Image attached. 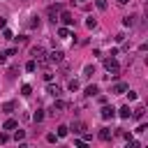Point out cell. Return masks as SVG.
<instances>
[{
	"instance_id": "30",
	"label": "cell",
	"mask_w": 148,
	"mask_h": 148,
	"mask_svg": "<svg viewBox=\"0 0 148 148\" xmlns=\"http://www.w3.org/2000/svg\"><path fill=\"white\" fill-rule=\"evenodd\" d=\"M16 53H18V49H16V46H12V49H7V51H5V56H16Z\"/></svg>"
},
{
	"instance_id": "24",
	"label": "cell",
	"mask_w": 148,
	"mask_h": 148,
	"mask_svg": "<svg viewBox=\"0 0 148 148\" xmlns=\"http://www.w3.org/2000/svg\"><path fill=\"white\" fill-rule=\"evenodd\" d=\"M95 5H97V9H99V12H104V9L109 7V2H106V0H95Z\"/></svg>"
},
{
	"instance_id": "29",
	"label": "cell",
	"mask_w": 148,
	"mask_h": 148,
	"mask_svg": "<svg viewBox=\"0 0 148 148\" xmlns=\"http://www.w3.org/2000/svg\"><path fill=\"white\" fill-rule=\"evenodd\" d=\"M14 139H16V141H23V139H25V132H23V130H16V132H14Z\"/></svg>"
},
{
	"instance_id": "28",
	"label": "cell",
	"mask_w": 148,
	"mask_h": 148,
	"mask_svg": "<svg viewBox=\"0 0 148 148\" xmlns=\"http://www.w3.org/2000/svg\"><path fill=\"white\" fill-rule=\"evenodd\" d=\"M67 88H69L72 92H74V90H79V81H76V79H72V81L67 83Z\"/></svg>"
},
{
	"instance_id": "5",
	"label": "cell",
	"mask_w": 148,
	"mask_h": 148,
	"mask_svg": "<svg viewBox=\"0 0 148 148\" xmlns=\"http://www.w3.org/2000/svg\"><path fill=\"white\" fill-rule=\"evenodd\" d=\"M104 67H106V72H118V60H116V56L106 58V60H104Z\"/></svg>"
},
{
	"instance_id": "22",
	"label": "cell",
	"mask_w": 148,
	"mask_h": 148,
	"mask_svg": "<svg viewBox=\"0 0 148 148\" xmlns=\"http://www.w3.org/2000/svg\"><path fill=\"white\" fill-rule=\"evenodd\" d=\"M95 25H97V21H95L92 16H88V18H86V28H88V30H92Z\"/></svg>"
},
{
	"instance_id": "4",
	"label": "cell",
	"mask_w": 148,
	"mask_h": 148,
	"mask_svg": "<svg viewBox=\"0 0 148 148\" xmlns=\"http://www.w3.org/2000/svg\"><path fill=\"white\" fill-rule=\"evenodd\" d=\"M58 18L65 23V25H74V16L69 14V12H65V9H60V14H58Z\"/></svg>"
},
{
	"instance_id": "33",
	"label": "cell",
	"mask_w": 148,
	"mask_h": 148,
	"mask_svg": "<svg viewBox=\"0 0 148 148\" xmlns=\"http://www.w3.org/2000/svg\"><path fill=\"white\" fill-rule=\"evenodd\" d=\"M56 139H58V136H56V134H46V141H49V143H53V141H56Z\"/></svg>"
},
{
	"instance_id": "23",
	"label": "cell",
	"mask_w": 148,
	"mask_h": 148,
	"mask_svg": "<svg viewBox=\"0 0 148 148\" xmlns=\"http://www.w3.org/2000/svg\"><path fill=\"white\" fill-rule=\"evenodd\" d=\"M25 69H28V72H35V69H37V60H28V62H25Z\"/></svg>"
},
{
	"instance_id": "25",
	"label": "cell",
	"mask_w": 148,
	"mask_h": 148,
	"mask_svg": "<svg viewBox=\"0 0 148 148\" xmlns=\"http://www.w3.org/2000/svg\"><path fill=\"white\" fill-rule=\"evenodd\" d=\"M28 28H39V18H37V16H32V18L28 21Z\"/></svg>"
},
{
	"instance_id": "8",
	"label": "cell",
	"mask_w": 148,
	"mask_h": 148,
	"mask_svg": "<svg viewBox=\"0 0 148 148\" xmlns=\"http://www.w3.org/2000/svg\"><path fill=\"white\" fill-rule=\"evenodd\" d=\"M62 56H65L62 51H51V53H49V60H51V62H60Z\"/></svg>"
},
{
	"instance_id": "14",
	"label": "cell",
	"mask_w": 148,
	"mask_h": 148,
	"mask_svg": "<svg viewBox=\"0 0 148 148\" xmlns=\"http://www.w3.org/2000/svg\"><path fill=\"white\" fill-rule=\"evenodd\" d=\"M46 92H49V95H53V97H60V95H62V90H60L58 86H49V88H46Z\"/></svg>"
},
{
	"instance_id": "6",
	"label": "cell",
	"mask_w": 148,
	"mask_h": 148,
	"mask_svg": "<svg viewBox=\"0 0 148 148\" xmlns=\"http://www.w3.org/2000/svg\"><path fill=\"white\" fill-rule=\"evenodd\" d=\"M104 120H109V118H113L116 116V109L113 106H109V104H102V113H99Z\"/></svg>"
},
{
	"instance_id": "15",
	"label": "cell",
	"mask_w": 148,
	"mask_h": 148,
	"mask_svg": "<svg viewBox=\"0 0 148 148\" xmlns=\"http://www.w3.org/2000/svg\"><path fill=\"white\" fill-rule=\"evenodd\" d=\"M97 92H99V88L92 83V86H88V88H86V92H83V95H86V97H92V95H97Z\"/></svg>"
},
{
	"instance_id": "1",
	"label": "cell",
	"mask_w": 148,
	"mask_h": 148,
	"mask_svg": "<svg viewBox=\"0 0 148 148\" xmlns=\"http://www.w3.org/2000/svg\"><path fill=\"white\" fill-rule=\"evenodd\" d=\"M60 9H62V5H60V2H56V5H49V9H46L49 18H51V21H56V18H58V14H60Z\"/></svg>"
},
{
	"instance_id": "37",
	"label": "cell",
	"mask_w": 148,
	"mask_h": 148,
	"mask_svg": "<svg viewBox=\"0 0 148 148\" xmlns=\"http://www.w3.org/2000/svg\"><path fill=\"white\" fill-rule=\"evenodd\" d=\"M118 2H120V5H127V2H130V0H118Z\"/></svg>"
},
{
	"instance_id": "20",
	"label": "cell",
	"mask_w": 148,
	"mask_h": 148,
	"mask_svg": "<svg viewBox=\"0 0 148 148\" xmlns=\"http://www.w3.org/2000/svg\"><path fill=\"white\" fill-rule=\"evenodd\" d=\"M14 109H16V104H14V102H5V104H2V111H5V113H12Z\"/></svg>"
},
{
	"instance_id": "36",
	"label": "cell",
	"mask_w": 148,
	"mask_h": 148,
	"mask_svg": "<svg viewBox=\"0 0 148 148\" xmlns=\"http://www.w3.org/2000/svg\"><path fill=\"white\" fill-rule=\"evenodd\" d=\"M79 5L81 7H88V0H79Z\"/></svg>"
},
{
	"instance_id": "32",
	"label": "cell",
	"mask_w": 148,
	"mask_h": 148,
	"mask_svg": "<svg viewBox=\"0 0 148 148\" xmlns=\"http://www.w3.org/2000/svg\"><path fill=\"white\" fill-rule=\"evenodd\" d=\"M7 141H9V134L2 132V134H0V143H7Z\"/></svg>"
},
{
	"instance_id": "12",
	"label": "cell",
	"mask_w": 148,
	"mask_h": 148,
	"mask_svg": "<svg viewBox=\"0 0 148 148\" xmlns=\"http://www.w3.org/2000/svg\"><path fill=\"white\" fill-rule=\"evenodd\" d=\"M16 127H18V123H16L14 118H7L5 125H2V130H16Z\"/></svg>"
},
{
	"instance_id": "3",
	"label": "cell",
	"mask_w": 148,
	"mask_h": 148,
	"mask_svg": "<svg viewBox=\"0 0 148 148\" xmlns=\"http://www.w3.org/2000/svg\"><path fill=\"white\" fill-rule=\"evenodd\" d=\"M65 109H67V104H65V102H62L60 97H56V102H53V106H51V113L56 116V113H62Z\"/></svg>"
},
{
	"instance_id": "9",
	"label": "cell",
	"mask_w": 148,
	"mask_h": 148,
	"mask_svg": "<svg viewBox=\"0 0 148 148\" xmlns=\"http://www.w3.org/2000/svg\"><path fill=\"white\" fill-rule=\"evenodd\" d=\"M72 132L74 134H83L86 132V123H72Z\"/></svg>"
},
{
	"instance_id": "19",
	"label": "cell",
	"mask_w": 148,
	"mask_h": 148,
	"mask_svg": "<svg viewBox=\"0 0 148 148\" xmlns=\"http://www.w3.org/2000/svg\"><path fill=\"white\" fill-rule=\"evenodd\" d=\"M21 95H23V97H30V95H32V88H30L28 83H23V86H21Z\"/></svg>"
},
{
	"instance_id": "13",
	"label": "cell",
	"mask_w": 148,
	"mask_h": 148,
	"mask_svg": "<svg viewBox=\"0 0 148 148\" xmlns=\"http://www.w3.org/2000/svg\"><path fill=\"white\" fill-rule=\"evenodd\" d=\"M67 134H69V127H67V125H60V127H58V132H56V136H58V139H65Z\"/></svg>"
},
{
	"instance_id": "31",
	"label": "cell",
	"mask_w": 148,
	"mask_h": 148,
	"mask_svg": "<svg viewBox=\"0 0 148 148\" xmlns=\"http://www.w3.org/2000/svg\"><path fill=\"white\" fill-rule=\"evenodd\" d=\"M127 90H130V88H127ZM127 97H130V102H134V99H136V92H134V90H130V92H127Z\"/></svg>"
},
{
	"instance_id": "26",
	"label": "cell",
	"mask_w": 148,
	"mask_h": 148,
	"mask_svg": "<svg viewBox=\"0 0 148 148\" xmlns=\"http://www.w3.org/2000/svg\"><path fill=\"white\" fill-rule=\"evenodd\" d=\"M2 37H5V39H14V32H12L9 28H2Z\"/></svg>"
},
{
	"instance_id": "27",
	"label": "cell",
	"mask_w": 148,
	"mask_h": 148,
	"mask_svg": "<svg viewBox=\"0 0 148 148\" xmlns=\"http://www.w3.org/2000/svg\"><path fill=\"white\" fill-rule=\"evenodd\" d=\"M83 74H86V76H92V74H95V67H92V65H86V67H83Z\"/></svg>"
},
{
	"instance_id": "10",
	"label": "cell",
	"mask_w": 148,
	"mask_h": 148,
	"mask_svg": "<svg viewBox=\"0 0 148 148\" xmlns=\"http://www.w3.org/2000/svg\"><path fill=\"white\" fill-rule=\"evenodd\" d=\"M111 136H113V132H111L109 127H104V130H99V139H102V141H111Z\"/></svg>"
},
{
	"instance_id": "11",
	"label": "cell",
	"mask_w": 148,
	"mask_h": 148,
	"mask_svg": "<svg viewBox=\"0 0 148 148\" xmlns=\"http://www.w3.org/2000/svg\"><path fill=\"white\" fill-rule=\"evenodd\" d=\"M113 92H118V95H123V92H127V83H123V81H118V83L113 86Z\"/></svg>"
},
{
	"instance_id": "21",
	"label": "cell",
	"mask_w": 148,
	"mask_h": 148,
	"mask_svg": "<svg viewBox=\"0 0 148 148\" xmlns=\"http://www.w3.org/2000/svg\"><path fill=\"white\" fill-rule=\"evenodd\" d=\"M58 35H60L62 39H67V37H72V32H69V28H58Z\"/></svg>"
},
{
	"instance_id": "2",
	"label": "cell",
	"mask_w": 148,
	"mask_h": 148,
	"mask_svg": "<svg viewBox=\"0 0 148 148\" xmlns=\"http://www.w3.org/2000/svg\"><path fill=\"white\" fill-rule=\"evenodd\" d=\"M32 60H37V62H46V56H44V49L42 46H32Z\"/></svg>"
},
{
	"instance_id": "7",
	"label": "cell",
	"mask_w": 148,
	"mask_h": 148,
	"mask_svg": "<svg viewBox=\"0 0 148 148\" xmlns=\"http://www.w3.org/2000/svg\"><path fill=\"white\" fill-rule=\"evenodd\" d=\"M116 113H118V116H120V118H132V109H130V106H127V104H125V106H120V109H118V111H116Z\"/></svg>"
},
{
	"instance_id": "17",
	"label": "cell",
	"mask_w": 148,
	"mask_h": 148,
	"mask_svg": "<svg viewBox=\"0 0 148 148\" xmlns=\"http://www.w3.org/2000/svg\"><path fill=\"white\" fill-rule=\"evenodd\" d=\"M134 23H136V16H125V18H123V25H125V28H132Z\"/></svg>"
},
{
	"instance_id": "35",
	"label": "cell",
	"mask_w": 148,
	"mask_h": 148,
	"mask_svg": "<svg viewBox=\"0 0 148 148\" xmlns=\"http://www.w3.org/2000/svg\"><path fill=\"white\" fill-rule=\"evenodd\" d=\"M5 60H7V56H5V53H0V65H2Z\"/></svg>"
},
{
	"instance_id": "18",
	"label": "cell",
	"mask_w": 148,
	"mask_h": 148,
	"mask_svg": "<svg viewBox=\"0 0 148 148\" xmlns=\"http://www.w3.org/2000/svg\"><path fill=\"white\" fill-rule=\"evenodd\" d=\"M32 120H35V123H42V120H44V109H37V111L32 113Z\"/></svg>"
},
{
	"instance_id": "34",
	"label": "cell",
	"mask_w": 148,
	"mask_h": 148,
	"mask_svg": "<svg viewBox=\"0 0 148 148\" xmlns=\"http://www.w3.org/2000/svg\"><path fill=\"white\" fill-rule=\"evenodd\" d=\"M5 25H7V18H2V16H0V30H2Z\"/></svg>"
},
{
	"instance_id": "16",
	"label": "cell",
	"mask_w": 148,
	"mask_h": 148,
	"mask_svg": "<svg viewBox=\"0 0 148 148\" xmlns=\"http://www.w3.org/2000/svg\"><path fill=\"white\" fill-rule=\"evenodd\" d=\"M143 113H146V109H143V106H136V109L132 111V118H136V120H141V118H143Z\"/></svg>"
}]
</instances>
